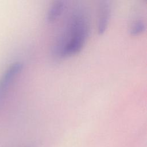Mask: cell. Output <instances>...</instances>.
<instances>
[{"label": "cell", "mask_w": 147, "mask_h": 147, "mask_svg": "<svg viewBox=\"0 0 147 147\" xmlns=\"http://www.w3.org/2000/svg\"><path fill=\"white\" fill-rule=\"evenodd\" d=\"M22 63L19 61L13 63L0 79V103L6 95L11 83L22 70Z\"/></svg>", "instance_id": "obj_2"}, {"label": "cell", "mask_w": 147, "mask_h": 147, "mask_svg": "<svg viewBox=\"0 0 147 147\" xmlns=\"http://www.w3.org/2000/svg\"><path fill=\"white\" fill-rule=\"evenodd\" d=\"M145 29V22L144 21L140 20L134 21L131 24L129 32L132 36H137L144 32Z\"/></svg>", "instance_id": "obj_5"}, {"label": "cell", "mask_w": 147, "mask_h": 147, "mask_svg": "<svg viewBox=\"0 0 147 147\" xmlns=\"http://www.w3.org/2000/svg\"><path fill=\"white\" fill-rule=\"evenodd\" d=\"M65 32L64 39L57 46V52L63 57L78 53L86 43L89 33V23L83 11L78 9L74 12Z\"/></svg>", "instance_id": "obj_1"}, {"label": "cell", "mask_w": 147, "mask_h": 147, "mask_svg": "<svg viewBox=\"0 0 147 147\" xmlns=\"http://www.w3.org/2000/svg\"><path fill=\"white\" fill-rule=\"evenodd\" d=\"M65 5V2L63 1L59 0L53 2L47 12V21L52 22L55 21L63 13Z\"/></svg>", "instance_id": "obj_4"}, {"label": "cell", "mask_w": 147, "mask_h": 147, "mask_svg": "<svg viewBox=\"0 0 147 147\" xmlns=\"http://www.w3.org/2000/svg\"><path fill=\"white\" fill-rule=\"evenodd\" d=\"M111 13V5L109 1H102L99 6V21L98 30L99 34H103L106 31Z\"/></svg>", "instance_id": "obj_3"}]
</instances>
